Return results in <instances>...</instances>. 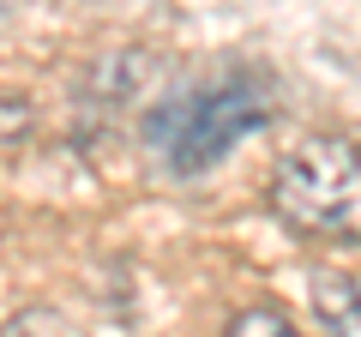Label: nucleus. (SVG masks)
<instances>
[{
  "instance_id": "nucleus-1",
  "label": "nucleus",
  "mask_w": 361,
  "mask_h": 337,
  "mask_svg": "<svg viewBox=\"0 0 361 337\" xmlns=\"http://www.w3.org/2000/svg\"><path fill=\"white\" fill-rule=\"evenodd\" d=\"M277 115V97H271V78L253 66H235V73L193 85V91L169 97L145 115V145L163 157L175 175H205L211 163L235 151L247 133H259Z\"/></svg>"
},
{
  "instance_id": "nucleus-2",
  "label": "nucleus",
  "mask_w": 361,
  "mask_h": 337,
  "mask_svg": "<svg viewBox=\"0 0 361 337\" xmlns=\"http://www.w3.org/2000/svg\"><path fill=\"white\" fill-rule=\"evenodd\" d=\"M271 211L295 235L361 247V145L307 139L271 168Z\"/></svg>"
},
{
  "instance_id": "nucleus-3",
  "label": "nucleus",
  "mask_w": 361,
  "mask_h": 337,
  "mask_svg": "<svg viewBox=\"0 0 361 337\" xmlns=\"http://www.w3.org/2000/svg\"><path fill=\"white\" fill-rule=\"evenodd\" d=\"M307 295H313V319L331 337H361V283H349L343 271H313Z\"/></svg>"
},
{
  "instance_id": "nucleus-4",
  "label": "nucleus",
  "mask_w": 361,
  "mask_h": 337,
  "mask_svg": "<svg viewBox=\"0 0 361 337\" xmlns=\"http://www.w3.org/2000/svg\"><path fill=\"white\" fill-rule=\"evenodd\" d=\"M223 337H307V331H295V319L277 307H241Z\"/></svg>"
},
{
  "instance_id": "nucleus-5",
  "label": "nucleus",
  "mask_w": 361,
  "mask_h": 337,
  "mask_svg": "<svg viewBox=\"0 0 361 337\" xmlns=\"http://www.w3.org/2000/svg\"><path fill=\"white\" fill-rule=\"evenodd\" d=\"M30 127V109L18 103V91H6V145H18V133Z\"/></svg>"
}]
</instances>
